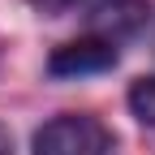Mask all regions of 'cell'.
<instances>
[{
    "label": "cell",
    "mask_w": 155,
    "mask_h": 155,
    "mask_svg": "<svg viewBox=\"0 0 155 155\" xmlns=\"http://www.w3.org/2000/svg\"><path fill=\"white\" fill-rule=\"evenodd\" d=\"M35 155H108L112 134L95 116H52L48 125L35 129Z\"/></svg>",
    "instance_id": "6da1fadb"
},
{
    "label": "cell",
    "mask_w": 155,
    "mask_h": 155,
    "mask_svg": "<svg viewBox=\"0 0 155 155\" xmlns=\"http://www.w3.org/2000/svg\"><path fill=\"white\" fill-rule=\"evenodd\" d=\"M116 65V43L108 39H78V43H65L48 56V73L52 78H91V73H104Z\"/></svg>",
    "instance_id": "7a4b0ae2"
},
{
    "label": "cell",
    "mask_w": 155,
    "mask_h": 155,
    "mask_svg": "<svg viewBox=\"0 0 155 155\" xmlns=\"http://www.w3.org/2000/svg\"><path fill=\"white\" fill-rule=\"evenodd\" d=\"M99 13H104V17H99V26L108 30V35H104L108 43H112L116 35H129V30H138V26L151 22V9L138 5V0H112V5H104Z\"/></svg>",
    "instance_id": "3957f363"
},
{
    "label": "cell",
    "mask_w": 155,
    "mask_h": 155,
    "mask_svg": "<svg viewBox=\"0 0 155 155\" xmlns=\"http://www.w3.org/2000/svg\"><path fill=\"white\" fill-rule=\"evenodd\" d=\"M129 112L138 116L142 125L155 129V78H138L129 86Z\"/></svg>",
    "instance_id": "277c9868"
},
{
    "label": "cell",
    "mask_w": 155,
    "mask_h": 155,
    "mask_svg": "<svg viewBox=\"0 0 155 155\" xmlns=\"http://www.w3.org/2000/svg\"><path fill=\"white\" fill-rule=\"evenodd\" d=\"M0 155H13V138H9L5 125H0Z\"/></svg>",
    "instance_id": "5b68a950"
}]
</instances>
